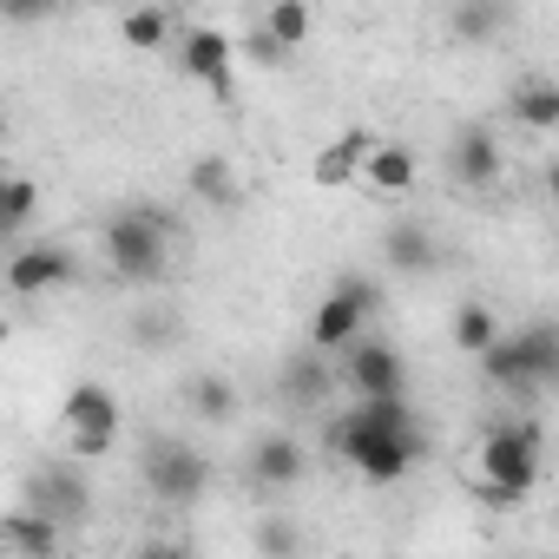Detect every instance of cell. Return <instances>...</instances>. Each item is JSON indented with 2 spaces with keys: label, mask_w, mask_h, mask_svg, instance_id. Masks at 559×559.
I'll return each mask as SVG.
<instances>
[{
  "label": "cell",
  "mask_w": 559,
  "mask_h": 559,
  "mask_svg": "<svg viewBox=\"0 0 559 559\" xmlns=\"http://www.w3.org/2000/svg\"><path fill=\"white\" fill-rule=\"evenodd\" d=\"M330 448L376 487H395L402 474H415V461L428 454V435L415 421V408L402 395H369L349 415L330 421Z\"/></svg>",
  "instance_id": "6da1fadb"
},
{
  "label": "cell",
  "mask_w": 559,
  "mask_h": 559,
  "mask_svg": "<svg viewBox=\"0 0 559 559\" xmlns=\"http://www.w3.org/2000/svg\"><path fill=\"white\" fill-rule=\"evenodd\" d=\"M546 474V435L539 421L513 415V421H493L474 448V493L487 507H520Z\"/></svg>",
  "instance_id": "7a4b0ae2"
},
{
  "label": "cell",
  "mask_w": 559,
  "mask_h": 559,
  "mask_svg": "<svg viewBox=\"0 0 559 559\" xmlns=\"http://www.w3.org/2000/svg\"><path fill=\"white\" fill-rule=\"evenodd\" d=\"M171 217L158 204H126L99 224V250H106V270L132 290H158L171 276Z\"/></svg>",
  "instance_id": "3957f363"
},
{
  "label": "cell",
  "mask_w": 559,
  "mask_h": 559,
  "mask_svg": "<svg viewBox=\"0 0 559 559\" xmlns=\"http://www.w3.org/2000/svg\"><path fill=\"white\" fill-rule=\"evenodd\" d=\"M376 310H382V284H376V276H362V270L336 276L330 297H323V304H317V317H310V349L336 356L343 343H356V336L369 330V317H376Z\"/></svg>",
  "instance_id": "277c9868"
},
{
  "label": "cell",
  "mask_w": 559,
  "mask_h": 559,
  "mask_svg": "<svg viewBox=\"0 0 559 559\" xmlns=\"http://www.w3.org/2000/svg\"><path fill=\"white\" fill-rule=\"evenodd\" d=\"M145 493L158 507H198L211 493V461L191 441L158 435V441H145Z\"/></svg>",
  "instance_id": "5b68a950"
},
{
  "label": "cell",
  "mask_w": 559,
  "mask_h": 559,
  "mask_svg": "<svg viewBox=\"0 0 559 559\" xmlns=\"http://www.w3.org/2000/svg\"><path fill=\"white\" fill-rule=\"evenodd\" d=\"M27 507L47 513V520H60V526L93 520V474H86V461H80V454L40 461V467L27 474Z\"/></svg>",
  "instance_id": "8992f818"
},
{
  "label": "cell",
  "mask_w": 559,
  "mask_h": 559,
  "mask_svg": "<svg viewBox=\"0 0 559 559\" xmlns=\"http://www.w3.org/2000/svg\"><path fill=\"white\" fill-rule=\"evenodd\" d=\"M336 382H343L356 402H369V395H408V362H402L395 343L356 336V343L336 349Z\"/></svg>",
  "instance_id": "52a82bcc"
},
{
  "label": "cell",
  "mask_w": 559,
  "mask_h": 559,
  "mask_svg": "<svg viewBox=\"0 0 559 559\" xmlns=\"http://www.w3.org/2000/svg\"><path fill=\"white\" fill-rule=\"evenodd\" d=\"M60 428H67V448H73L80 461L112 454V448H119V395H112L106 382H80V389L67 395V408H60Z\"/></svg>",
  "instance_id": "ba28073f"
},
{
  "label": "cell",
  "mask_w": 559,
  "mask_h": 559,
  "mask_svg": "<svg viewBox=\"0 0 559 559\" xmlns=\"http://www.w3.org/2000/svg\"><path fill=\"white\" fill-rule=\"evenodd\" d=\"M0 276H8L14 297H53V290H73L80 284V257L73 243H21L14 257H0Z\"/></svg>",
  "instance_id": "9c48e42d"
},
{
  "label": "cell",
  "mask_w": 559,
  "mask_h": 559,
  "mask_svg": "<svg viewBox=\"0 0 559 559\" xmlns=\"http://www.w3.org/2000/svg\"><path fill=\"white\" fill-rule=\"evenodd\" d=\"M178 67H185V80H198L211 99H230V93H237V40H230L224 27H185Z\"/></svg>",
  "instance_id": "30bf717a"
},
{
  "label": "cell",
  "mask_w": 559,
  "mask_h": 559,
  "mask_svg": "<svg viewBox=\"0 0 559 559\" xmlns=\"http://www.w3.org/2000/svg\"><path fill=\"white\" fill-rule=\"evenodd\" d=\"M507 171V152H500V132L493 126H461L448 139V178L461 191H493Z\"/></svg>",
  "instance_id": "8fae6325"
},
{
  "label": "cell",
  "mask_w": 559,
  "mask_h": 559,
  "mask_svg": "<svg viewBox=\"0 0 559 559\" xmlns=\"http://www.w3.org/2000/svg\"><path fill=\"white\" fill-rule=\"evenodd\" d=\"M415 178H421V165H415V152H408L402 139H376V145L362 152V171H356V185H362L369 198H382V204L408 198Z\"/></svg>",
  "instance_id": "7c38bea8"
},
{
  "label": "cell",
  "mask_w": 559,
  "mask_h": 559,
  "mask_svg": "<svg viewBox=\"0 0 559 559\" xmlns=\"http://www.w3.org/2000/svg\"><path fill=\"white\" fill-rule=\"evenodd\" d=\"M243 467H250V480H257L263 493H290L310 461H304V441H297V435H263Z\"/></svg>",
  "instance_id": "4fadbf2b"
},
{
  "label": "cell",
  "mask_w": 559,
  "mask_h": 559,
  "mask_svg": "<svg viewBox=\"0 0 559 559\" xmlns=\"http://www.w3.org/2000/svg\"><path fill=\"white\" fill-rule=\"evenodd\" d=\"M276 395H284L290 408H323L336 395V362L323 349H297L284 362V376H276Z\"/></svg>",
  "instance_id": "5bb4252c"
},
{
  "label": "cell",
  "mask_w": 559,
  "mask_h": 559,
  "mask_svg": "<svg viewBox=\"0 0 559 559\" xmlns=\"http://www.w3.org/2000/svg\"><path fill=\"white\" fill-rule=\"evenodd\" d=\"M382 257H389V270H402V276H428V270H441V243H435V230L415 224V217H402V224L382 230Z\"/></svg>",
  "instance_id": "9a60e30c"
},
{
  "label": "cell",
  "mask_w": 559,
  "mask_h": 559,
  "mask_svg": "<svg viewBox=\"0 0 559 559\" xmlns=\"http://www.w3.org/2000/svg\"><path fill=\"white\" fill-rule=\"evenodd\" d=\"M376 145V132H362V126H349V132H336L323 152H317V165H310V178L323 185V191H349L356 185V171H362V152Z\"/></svg>",
  "instance_id": "2e32d148"
},
{
  "label": "cell",
  "mask_w": 559,
  "mask_h": 559,
  "mask_svg": "<svg viewBox=\"0 0 559 559\" xmlns=\"http://www.w3.org/2000/svg\"><path fill=\"white\" fill-rule=\"evenodd\" d=\"M507 343H513V356H520V376L533 382V395L559 382V330H552L546 317H539V323H526V330H513Z\"/></svg>",
  "instance_id": "e0dca14e"
},
{
  "label": "cell",
  "mask_w": 559,
  "mask_h": 559,
  "mask_svg": "<svg viewBox=\"0 0 559 559\" xmlns=\"http://www.w3.org/2000/svg\"><path fill=\"white\" fill-rule=\"evenodd\" d=\"M507 119H513L520 132H533V139L559 132V86H552L546 73L520 80V86H513V99H507Z\"/></svg>",
  "instance_id": "ac0fdd59"
},
{
  "label": "cell",
  "mask_w": 559,
  "mask_h": 559,
  "mask_svg": "<svg viewBox=\"0 0 559 559\" xmlns=\"http://www.w3.org/2000/svg\"><path fill=\"white\" fill-rule=\"evenodd\" d=\"M185 191H191L198 204H211V211H230V204L243 198V178H237V165H230L224 152H204V158H191Z\"/></svg>",
  "instance_id": "d6986e66"
},
{
  "label": "cell",
  "mask_w": 559,
  "mask_h": 559,
  "mask_svg": "<svg viewBox=\"0 0 559 559\" xmlns=\"http://www.w3.org/2000/svg\"><path fill=\"white\" fill-rule=\"evenodd\" d=\"M493 34H507V8H500V0H454V8H448V40L454 47H487Z\"/></svg>",
  "instance_id": "ffe728a7"
},
{
  "label": "cell",
  "mask_w": 559,
  "mask_h": 559,
  "mask_svg": "<svg viewBox=\"0 0 559 559\" xmlns=\"http://www.w3.org/2000/svg\"><path fill=\"white\" fill-rule=\"evenodd\" d=\"M60 539H67V526L34 513V507H21L14 520H0V546H14V552H53Z\"/></svg>",
  "instance_id": "44dd1931"
},
{
  "label": "cell",
  "mask_w": 559,
  "mask_h": 559,
  "mask_svg": "<svg viewBox=\"0 0 559 559\" xmlns=\"http://www.w3.org/2000/svg\"><path fill=\"white\" fill-rule=\"evenodd\" d=\"M310 27H317L310 0H263V34L284 47V53H297V47L310 40Z\"/></svg>",
  "instance_id": "7402d4cb"
},
{
  "label": "cell",
  "mask_w": 559,
  "mask_h": 559,
  "mask_svg": "<svg viewBox=\"0 0 559 559\" xmlns=\"http://www.w3.org/2000/svg\"><path fill=\"white\" fill-rule=\"evenodd\" d=\"M185 408H191L198 421H230V415H237V389H230V376H217V369L191 376V382H185Z\"/></svg>",
  "instance_id": "603a6c76"
},
{
  "label": "cell",
  "mask_w": 559,
  "mask_h": 559,
  "mask_svg": "<svg viewBox=\"0 0 559 559\" xmlns=\"http://www.w3.org/2000/svg\"><path fill=\"white\" fill-rule=\"evenodd\" d=\"M40 211V185L21 171H0V237H21Z\"/></svg>",
  "instance_id": "cb8c5ba5"
},
{
  "label": "cell",
  "mask_w": 559,
  "mask_h": 559,
  "mask_svg": "<svg viewBox=\"0 0 559 559\" xmlns=\"http://www.w3.org/2000/svg\"><path fill=\"white\" fill-rule=\"evenodd\" d=\"M171 34H178L171 8H132V14L119 21V40H126L132 53H158V47H171Z\"/></svg>",
  "instance_id": "d4e9b609"
},
{
  "label": "cell",
  "mask_w": 559,
  "mask_h": 559,
  "mask_svg": "<svg viewBox=\"0 0 559 559\" xmlns=\"http://www.w3.org/2000/svg\"><path fill=\"white\" fill-rule=\"evenodd\" d=\"M448 330H454V349L480 356V349H487V343L500 336V317H493V310H487L480 297H467V304H454V323H448Z\"/></svg>",
  "instance_id": "484cf974"
},
{
  "label": "cell",
  "mask_w": 559,
  "mask_h": 559,
  "mask_svg": "<svg viewBox=\"0 0 559 559\" xmlns=\"http://www.w3.org/2000/svg\"><path fill=\"white\" fill-rule=\"evenodd\" d=\"M132 336H139L145 349H178V317L158 310V304H145V310L132 317Z\"/></svg>",
  "instance_id": "4316f807"
},
{
  "label": "cell",
  "mask_w": 559,
  "mask_h": 559,
  "mask_svg": "<svg viewBox=\"0 0 559 559\" xmlns=\"http://www.w3.org/2000/svg\"><path fill=\"white\" fill-rule=\"evenodd\" d=\"M60 14V0H0V21H14V27H40Z\"/></svg>",
  "instance_id": "83f0119b"
},
{
  "label": "cell",
  "mask_w": 559,
  "mask_h": 559,
  "mask_svg": "<svg viewBox=\"0 0 559 559\" xmlns=\"http://www.w3.org/2000/svg\"><path fill=\"white\" fill-rule=\"evenodd\" d=\"M297 546H304L297 520H263L257 526V552H297Z\"/></svg>",
  "instance_id": "f1b7e54d"
},
{
  "label": "cell",
  "mask_w": 559,
  "mask_h": 559,
  "mask_svg": "<svg viewBox=\"0 0 559 559\" xmlns=\"http://www.w3.org/2000/svg\"><path fill=\"white\" fill-rule=\"evenodd\" d=\"M243 60H250V67H284L290 53H284V47H276V40H270L263 27H250V34H243Z\"/></svg>",
  "instance_id": "f546056e"
},
{
  "label": "cell",
  "mask_w": 559,
  "mask_h": 559,
  "mask_svg": "<svg viewBox=\"0 0 559 559\" xmlns=\"http://www.w3.org/2000/svg\"><path fill=\"white\" fill-rule=\"evenodd\" d=\"M8 336H14V323H8V317H0V349H8Z\"/></svg>",
  "instance_id": "4dcf8cb0"
},
{
  "label": "cell",
  "mask_w": 559,
  "mask_h": 559,
  "mask_svg": "<svg viewBox=\"0 0 559 559\" xmlns=\"http://www.w3.org/2000/svg\"><path fill=\"white\" fill-rule=\"evenodd\" d=\"M0 145H8V106H0Z\"/></svg>",
  "instance_id": "1f68e13d"
},
{
  "label": "cell",
  "mask_w": 559,
  "mask_h": 559,
  "mask_svg": "<svg viewBox=\"0 0 559 559\" xmlns=\"http://www.w3.org/2000/svg\"><path fill=\"white\" fill-rule=\"evenodd\" d=\"M60 8H93V0H60Z\"/></svg>",
  "instance_id": "d6a6232c"
},
{
  "label": "cell",
  "mask_w": 559,
  "mask_h": 559,
  "mask_svg": "<svg viewBox=\"0 0 559 559\" xmlns=\"http://www.w3.org/2000/svg\"><path fill=\"white\" fill-rule=\"evenodd\" d=\"M243 8H263V0H243Z\"/></svg>",
  "instance_id": "836d02e7"
},
{
  "label": "cell",
  "mask_w": 559,
  "mask_h": 559,
  "mask_svg": "<svg viewBox=\"0 0 559 559\" xmlns=\"http://www.w3.org/2000/svg\"><path fill=\"white\" fill-rule=\"evenodd\" d=\"M0 243H8V237H0Z\"/></svg>",
  "instance_id": "e575fe53"
}]
</instances>
